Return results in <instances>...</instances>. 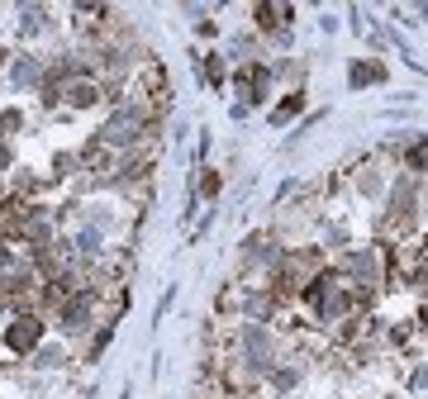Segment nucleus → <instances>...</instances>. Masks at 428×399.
I'll list each match as a JSON object with an SVG mask.
<instances>
[{"label": "nucleus", "mask_w": 428, "mask_h": 399, "mask_svg": "<svg viewBox=\"0 0 428 399\" xmlns=\"http://www.w3.org/2000/svg\"><path fill=\"white\" fill-rule=\"evenodd\" d=\"M67 105H95V96H100V91H95V81H67Z\"/></svg>", "instance_id": "obj_3"}, {"label": "nucleus", "mask_w": 428, "mask_h": 399, "mask_svg": "<svg viewBox=\"0 0 428 399\" xmlns=\"http://www.w3.org/2000/svg\"><path fill=\"white\" fill-rule=\"evenodd\" d=\"M276 15H285V10H271V5H262V10H257V19H262V29H276Z\"/></svg>", "instance_id": "obj_6"}, {"label": "nucleus", "mask_w": 428, "mask_h": 399, "mask_svg": "<svg viewBox=\"0 0 428 399\" xmlns=\"http://www.w3.org/2000/svg\"><path fill=\"white\" fill-rule=\"evenodd\" d=\"M348 81H352V86H371V81H385V67H380V62H352Z\"/></svg>", "instance_id": "obj_4"}, {"label": "nucleus", "mask_w": 428, "mask_h": 399, "mask_svg": "<svg viewBox=\"0 0 428 399\" xmlns=\"http://www.w3.org/2000/svg\"><path fill=\"white\" fill-rule=\"evenodd\" d=\"M133 133H138V114H133V110H119L110 124L100 128V138H105V143H133Z\"/></svg>", "instance_id": "obj_1"}, {"label": "nucleus", "mask_w": 428, "mask_h": 399, "mask_svg": "<svg viewBox=\"0 0 428 399\" xmlns=\"http://www.w3.org/2000/svg\"><path fill=\"white\" fill-rule=\"evenodd\" d=\"M295 110H300V96H285V105H276V110H271V124H281V119H290Z\"/></svg>", "instance_id": "obj_5"}, {"label": "nucleus", "mask_w": 428, "mask_h": 399, "mask_svg": "<svg viewBox=\"0 0 428 399\" xmlns=\"http://www.w3.org/2000/svg\"><path fill=\"white\" fill-rule=\"evenodd\" d=\"M10 81H15V86H29V81H33V67H29V62L15 67V72H10Z\"/></svg>", "instance_id": "obj_7"}, {"label": "nucleus", "mask_w": 428, "mask_h": 399, "mask_svg": "<svg viewBox=\"0 0 428 399\" xmlns=\"http://www.w3.org/2000/svg\"><path fill=\"white\" fill-rule=\"evenodd\" d=\"M38 333H43V328H38V319H19V323H10L5 342H10L15 352H24V347H33V342H38Z\"/></svg>", "instance_id": "obj_2"}]
</instances>
